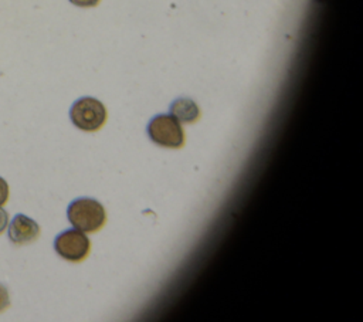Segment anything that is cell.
I'll use <instances>...</instances> for the list:
<instances>
[{
  "label": "cell",
  "instance_id": "1",
  "mask_svg": "<svg viewBox=\"0 0 363 322\" xmlns=\"http://www.w3.org/2000/svg\"><path fill=\"white\" fill-rule=\"evenodd\" d=\"M68 220L79 231L95 233L106 221V213L102 204L94 199H78L68 207Z\"/></svg>",
  "mask_w": 363,
  "mask_h": 322
},
{
  "label": "cell",
  "instance_id": "3",
  "mask_svg": "<svg viewBox=\"0 0 363 322\" xmlns=\"http://www.w3.org/2000/svg\"><path fill=\"white\" fill-rule=\"evenodd\" d=\"M147 133L156 145L163 148L179 149L184 145L183 128L173 115L155 116L147 126Z\"/></svg>",
  "mask_w": 363,
  "mask_h": 322
},
{
  "label": "cell",
  "instance_id": "6",
  "mask_svg": "<svg viewBox=\"0 0 363 322\" xmlns=\"http://www.w3.org/2000/svg\"><path fill=\"white\" fill-rule=\"evenodd\" d=\"M172 115L182 123H194L200 118V109L194 101L182 98L173 102Z\"/></svg>",
  "mask_w": 363,
  "mask_h": 322
},
{
  "label": "cell",
  "instance_id": "9",
  "mask_svg": "<svg viewBox=\"0 0 363 322\" xmlns=\"http://www.w3.org/2000/svg\"><path fill=\"white\" fill-rule=\"evenodd\" d=\"M7 224H9V214H7L6 210H3V209L0 207V234L6 230Z\"/></svg>",
  "mask_w": 363,
  "mask_h": 322
},
{
  "label": "cell",
  "instance_id": "10",
  "mask_svg": "<svg viewBox=\"0 0 363 322\" xmlns=\"http://www.w3.org/2000/svg\"><path fill=\"white\" fill-rule=\"evenodd\" d=\"M69 1L79 7H92L99 3V0H69Z\"/></svg>",
  "mask_w": 363,
  "mask_h": 322
},
{
  "label": "cell",
  "instance_id": "5",
  "mask_svg": "<svg viewBox=\"0 0 363 322\" xmlns=\"http://www.w3.org/2000/svg\"><path fill=\"white\" fill-rule=\"evenodd\" d=\"M40 235V227L38 224L24 216V214H17L9 227V238L14 245H24L35 241Z\"/></svg>",
  "mask_w": 363,
  "mask_h": 322
},
{
  "label": "cell",
  "instance_id": "4",
  "mask_svg": "<svg viewBox=\"0 0 363 322\" xmlns=\"http://www.w3.org/2000/svg\"><path fill=\"white\" fill-rule=\"evenodd\" d=\"M54 248L61 258L71 262H79L88 257L91 241L79 230H67L55 238Z\"/></svg>",
  "mask_w": 363,
  "mask_h": 322
},
{
  "label": "cell",
  "instance_id": "7",
  "mask_svg": "<svg viewBox=\"0 0 363 322\" xmlns=\"http://www.w3.org/2000/svg\"><path fill=\"white\" fill-rule=\"evenodd\" d=\"M9 305H10L9 291H7V288L3 284H0V313L3 311H6L9 308Z\"/></svg>",
  "mask_w": 363,
  "mask_h": 322
},
{
  "label": "cell",
  "instance_id": "2",
  "mask_svg": "<svg viewBox=\"0 0 363 322\" xmlns=\"http://www.w3.org/2000/svg\"><path fill=\"white\" fill-rule=\"evenodd\" d=\"M69 116L72 123L81 131L95 132L106 122V109L101 101L85 96L72 105Z\"/></svg>",
  "mask_w": 363,
  "mask_h": 322
},
{
  "label": "cell",
  "instance_id": "8",
  "mask_svg": "<svg viewBox=\"0 0 363 322\" xmlns=\"http://www.w3.org/2000/svg\"><path fill=\"white\" fill-rule=\"evenodd\" d=\"M9 200V184L4 179L0 177V207Z\"/></svg>",
  "mask_w": 363,
  "mask_h": 322
}]
</instances>
